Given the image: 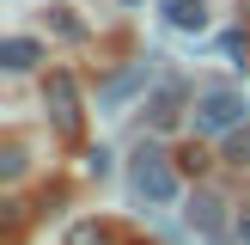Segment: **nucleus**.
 Masks as SVG:
<instances>
[{"mask_svg": "<svg viewBox=\"0 0 250 245\" xmlns=\"http://www.w3.org/2000/svg\"><path fill=\"white\" fill-rule=\"evenodd\" d=\"M128 184H134V196L141 202H177V172H171V159L159 153V147H141L134 153V166H128Z\"/></svg>", "mask_w": 250, "mask_h": 245, "instance_id": "1", "label": "nucleus"}, {"mask_svg": "<svg viewBox=\"0 0 250 245\" xmlns=\"http://www.w3.org/2000/svg\"><path fill=\"white\" fill-rule=\"evenodd\" d=\"M238 122H244V92L214 86V92L195 98V129H208V135H232Z\"/></svg>", "mask_w": 250, "mask_h": 245, "instance_id": "2", "label": "nucleus"}, {"mask_svg": "<svg viewBox=\"0 0 250 245\" xmlns=\"http://www.w3.org/2000/svg\"><path fill=\"white\" fill-rule=\"evenodd\" d=\"M43 110L55 117L61 135H80V86H73V74H49L43 80Z\"/></svg>", "mask_w": 250, "mask_h": 245, "instance_id": "3", "label": "nucleus"}, {"mask_svg": "<svg viewBox=\"0 0 250 245\" xmlns=\"http://www.w3.org/2000/svg\"><path fill=\"white\" fill-rule=\"evenodd\" d=\"M183 215H189V227L202 233V239H232V227H238V220H226V196L220 190H195Z\"/></svg>", "mask_w": 250, "mask_h": 245, "instance_id": "4", "label": "nucleus"}, {"mask_svg": "<svg viewBox=\"0 0 250 245\" xmlns=\"http://www.w3.org/2000/svg\"><path fill=\"white\" fill-rule=\"evenodd\" d=\"M37 61H43V43H37V37H6V43H0V68L6 74H31Z\"/></svg>", "mask_w": 250, "mask_h": 245, "instance_id": "5", "label": "nucleus"}, {"mask_svg": "<svg viewBox=\"0 0 250 245\" xmlns=\"http://www.w3.org/2000/svg\"><path fill=\"white\" fill-rule=\"evenodd\" d=\"M177 117H183V92H177V86H165V92L146 98V129H171Z\"/></svg>", "mask_w": 250, "mask_h": 245, "instance_id": "6", "label": "nucleus"}, {"mask_svg": "<svg viewBox=\"0 0 250 245\" xmlns=\"http://www.w3.org/2000/svg\"><path fill=\"white\" fill-rule=\"evenodd\" d=\"M165 24L171 31H208V6L202 0H165Z\"/></svg>", "mask_w": 250, "mask_h": 245, "instance_id": "7", "label": "nucleus"}, {"mask_svg": "<svg viewBox=\"0 0 250 245\" xmlns=\"http://www.w3.org/2000/svg\"><path fill=\"white\" fill-rule=\"evenodd\" d=\"M43 19H49V31H55L61 43H85V19H73V6H49Z\"/></svg>", "mask_w": 250, "mask_h": 245, "instance_id": "8", "label": "nucleus"}, {"mask_svg": "<svg viewBox=\"0 0 250 245\" xmlns=\"http://www.w3.org/2000/svg\"><path fill=\"white\" fill-rule=\"evenodd\" d=\"M67 245H110V233L98 227V220H73V227H67Z\"/></svg>", "mask_w": 250, "mask_h": 245, "instance_id": "9", "label": "nucleus"}, {"mask_svg": "<svg viewBox=\"0 0 250 245\" xmlns=\"http://www.w3.org/2000/svg\"><path fill=\"white\" fill-rule=\"evenodd\" d=\"M226 159H232V166L250 159V129H232V135H226Z\"/></svg>", "mask_w": 250, "mask_h": 245, "instance_id": "10", "label": "nucleus"}, {"mask_svg": "<svg viewBox=\"0 0 250 245\" xmlns=\"http://www.w3.org/2000/svg\"><path fill=\"white\" fill-rule=\"evenodd\" d=\"M0 172H6V178H19V172H24V147H19V141L0 147Z\"/></svg>", "mask_w": 250, "mask_h": 245, "instance_id": "11", "label": "nucleus"}, {"mask_svg": "<svg viewBox=\"0 0 250 245\" xmlns=\"http://www.w3.org/2000/svg\"><path fill=\"white\" fill-rule=\"evenodd\" d=\"M232 239H238V245H250V215H238V227H232Z\"/></svg>", "mask_w": 250, "mask_h": 245, "instance_id": "12", "label": "nucleus"}]
</instances>
